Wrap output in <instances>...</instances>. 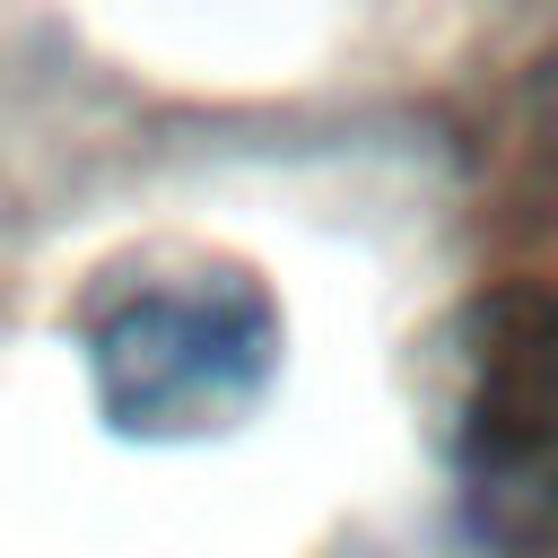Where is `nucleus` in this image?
<instances>
[{
	"mask_svg": "<svg viewBox=\"0 0 558 558\" xmlns=\"http://www.w3.org/2000/svg\"><path fill=\"white\" fill-rule=\"evenodd\" d=\"M436 427L462 532L488 558H558V288H480L436 340Z\"/></svg>",
	"mask_w": 558,
	"mask_h": 558,
	"instance_id": "nucleus-2",
	"label": "nucleus"
},
{
	"mask_svg": "<svg viewBox=\"0 0 558 558\" xmlns=\"http://www.w3.org/2000/svg\"><path fill=\"white\" fill-rule=\"evenodd\" d=\"M288 323L227 253H140L78 305V366L113 436L201 445L262 410Z\"/></svg>",
	"mask_w": 558,
	"mask_h": 558,
	"instance_id": "nucleus-1",
	"label": "nucleus"
}]
</instances>
